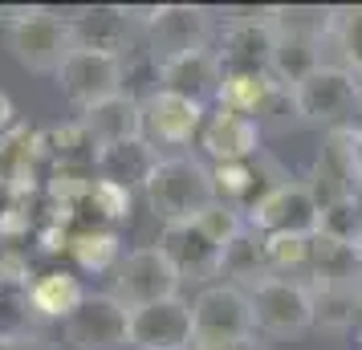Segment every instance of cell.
<instances>
[{
	"label": "cell",
	"instance_id": "cell-15",
	"mask_svg": "<svg viewBox=\"0 0 362 350\" xmlns=\"http://www.w3.org/2000/svg\"><path fill=\"white\" fill-rule=\"evenodd\" d=\"M159 249L167 252L175 273L187 277V281H208L216 273H224V249L199 228L196 220L192 224H167L159 233Z\"/></svg>",
	"mask_w": 362,
	"mask_h": 350
},
{
	"label": "cell",
	"instance_id": "cell-33",
	"mask_svg": "<svg viewBox=\"0 0 362 350\" xmlns=\"http://www.w3.org/2000/svg\"><path fill=\"white\" fill-rule=\"evenodd\" d=\"M33 228V220H29V208L25 204H4L0 208V240H21V236H29Z\"/></svg>",
	"mask_w": 362,
	"mask_h": 350
},
{
	"label": "cell",
	"instance_id": "cell-17",
	"mask_svg": "<svg viewBox=\"0 0 362 350\" xmlns=\"http://www.w3.org/2000/svg\"><path fill=\"white\" fill-rule=\"evenodd\" d=\"M82 127L90 134V143H94V159H98L102 151L139 143L143 139V102L134 98V94H118V98L86 110Z\"/></svg>",
	"mask_w": 362,
	"mask_h": 350
},
{
	"label": "cell",
	"instance_id": "cell-6",
	"mask_svg": "<svg viewBox=\"0 0 362 350\" xmlns=\"http://www.w3.org/2000/svg\"><path fill=\"white\" fill-rule=\"evenodd\" d=\"M122 82H127L122 57L102 53V49H74L69 62L57 69V90H62V98H66L69 106H78L82 115L94 110V106H102V102L118 98V94H127Z\"/></svg>",
	"mask_w": 362,
	"mask_h": 350
},
{
	"label": "cell",
	"instance_id": "cell-24",
	"mask_svg": "<svg viewBox=\"0 0 362 350\" xmlns=\"http://www.w3.org/2000/svg\"><path fill=\"white\" fill-rule=\"evenodd\" d=\"M159 163V155L151 151L147 139H139V143H127V147H115V151H102L94 167L102 171V180H115V184L131 187V184H147L151 167Z\"/></svg>",
	"mask_w": 362,
	"mask_h": 350
},
{
	"label": "cell",
	"instance_id": "cell-29",
	"mask_svg": "<svg viewBox=\"0 0 362 350\" xmlns=\"http://www.w3.org/2000/svg\"><path fill=\"white\" fill-rule=\"evenodd\" d=\"M310 240L313 236H264V261L269 277H297L310 273Z\"/></svg>",
	"mask_w": 362,
	"mask_h": 350
},
{
	"label": "cell",
	"instance_id": "cell-10",
	"mask_svg": "<svg viewBox=\"0 0 362 350\" xmlns=\"http://www.w3.org/2000/svg\"><path fill=\"white\" fill-rule=\"evenodd\" d=\"M143 102V139L151 147H187L192 139H199L208 110L199 102L171 94L163 86H155Z\"/></svg>",
	"mask_w": 362,
	"mask_h": 350
},
{
	"label": "cell",
	"instance_id": "cell-31",
	"mask_svg": "<svg viewBox=\"0 0 362 350\" xmlns=\"http://www.w3.org/2000/svg\"><path fill=\"white\" fill-rule=\"evenodd\" d=\"M196 224H199L208 236H212L220 249H228L232 240H236V236L248 228V216H240V208H232V204H220V200H216L212 208H208V212L196 220Z\"/></svg>",
	"mask_w": 362,
	"mask_h": 350
},
{
	"label": "cell",
	"instance_id": "cell-2",
	"mask_svg": "<svg viewBox=\"0 0 362 350\" xmlns=\"http://www.w3.org/2000/svg\"><path fill=\"white\" fill-rule=\"evenodd\" d=\"M8 49L25 69L57 78V69L78 49V29L69 17L53 8H21L8 21Z\"/></svg>",
	"mask_w": 362,
	"mask_h": 350
},
{
	"label": "cell",
	"instance_id": "cell-1",
	"mask_svg": "<svg viewBox=\"0 0 362 350\" xmlns=\"http://www.w3.org/2000/svg\"><path fill=\"white\" fill-rule=\"evenodd\" d=\"M147 204L151 212L159 216V224H192L199 220L208 208L216 204V184H212V171L192 159V155H167L151 167L147 184Z\"/></svg>",
	"mask_w": 362,
	"mask_h": 350
},
{
	"label": "cell",
	"instance_id": "cell-23",
	"mask_svg": "<svg viewBox=\"0 0 362 350\" xmlns=\"http://www.w3.org/2000/svg\"><path fill=\"white\" fill-rule=\"evenodd\" d=\"M334 21H338V8H317V4H293V8H273L269 13V25H273L277 37L313 41V45H322V37L334 33Z\"/></svg>",
	"mask_w": 362,
	"mask_h": 350
},
{
	"label": "cell",
	"instance_id": "cell-39",
	"mask_svg": "<svg viewBox=\"0 0 362 350\" xmlns=\"http://www.w3.org/2000/svg\"><path fill=\"white\" fill-rule=\"evenodd\" d=\"M354 249H358V261H362V236H358V245H354Z\"/></svg>",
	"mask_w": 362,
	"mask_h": 350
},
{
	"label": "cell",
	"instance_id": "cell-11",
	"mask_svg": "<svg viewBox=\"0 0 362 350\" xmlns=\"http://www.w3.org/2000/svg\"><path fill=\"white\" fill-rule=\"evenodd\" d=\"M127 346L131 350H192L196 346L192 305L180 298H171V301L143 305V310H131Z\"/></svg>",
	"mask_w": 362,
	"mask_h": 350
},
{
	"label": "cell",
	"instance_id": "cell-12",
	"mask_svg": "<svg viewBox=\"0 0 362 350\" xmlns=\"http://www.w3.org/2000/svg\"><path fill=\"white\" fill-rule=\"evenodd\" d=\"M131 330V310L115 293H90L82 310L66 322V342L74 350H122Z\"/></svg>",
	"mask_w": 362,
	"mask_h": 350
},
{
	"label": "cell",
	"instance_id": "cell-19",
	"mask_svg": "<svg viewBox=\"0 0 362 350\" xmlns=\"http://www.w3.org/2000/svg\"><path fill=\"white\" fill-rule=\"evenodd\" d=\"M90 298L86 285L66 273V269H49V273H37L33 285H29V305L33 314L53 317V322H69V317L82 310V301Z\"/></svg>",
	"mask_w": 362,
	"mask_h": 350
},
{
	"label": "cell",
	"instance_id": "cell-4",
	"mask_svg": "<svg viewBox=\"0 0 362 350\" xmlns=\"http://www.w3.org/2000/svg\"><path fill=\"white\" fill-rule=\"evenodd\" d=\"M293 94V115L305 122V127H326V131H342V127H354L350 118L362 110V90L358 78L350 69L338 66H322L313 69L301 86L289 90Z\"/></svg>",
	"mask_w": 362,
	"mask_h": 350
},
{
	"label": "cell",
	"instance_id": "cell-27",
	"mask_svg": "<svg viewBox=\"0 0 362 350\" xmlns=\"http://www.w3.org/2000/svg\"><path fill=\"white\" fill-rule=\"evenodd\" d=\"M313 293V322L342 330L362 310V285H310Z\"/></svg>",
	"mask_w": 362,
	"mask_h": 350
},
{
	"label": "cell",
	"instance_id": "cell-18",
	"mask_svg": "<svg viewBox=\"0 0 362 350\" xmlns=\"http://www.w3.org/2000/svg\"><path fill=\"white\" fill-rule=\"evenodd\" d=\"M155 78L163 90L171 94H183L192 102H204L220 94V82H224V66L216 49H196V53H183V57H171V62H159L155 66Z\"/></svg>",
	"mask_w": 362,
	"mask_h": 350
},
{
	"label": "cell",
	"instance_id": "cell-32",
	"mask_svg": "<svg viewBox=\"0 0 362 350\" xmlns=\"http://www.w3.org/2000/svg\"><path fill=\"white\" fill-rule=\"evenodd\" d=\"M334 37H338V45H342L346 62L362 74V4H358V8H338Z\"/></svg>",
	"mask_w": 362,
	"mask_h": 350
},
{
	"label": "cell",
	"instance_id": "cell-35",
	"mask_svg": "<svg viewBox=\"0 0 362 350\" xmlns=\"http://www.w3.org/2000/svg\"><path fill=\"white\" fill-rule=\"evenodd\" d=\"M69 240H74V233H69L66 224H45V228H37V245H41V252H69Z\"/></svg>",
	"mask_w": 362,
	"mask_h": 350
},
{
	"label": "cell",
	"instance_id": "cell-22",
	"mask_svg": "<svg viewBox=\"0 0 362 350\" xmlns=\"http://www.w3.org/2000/svg\"><path fill=\"white\" fill-rule=\"evenodd\" d=\"M131 17L134 13H127V8H90V13H82V21H74V29H78V49H102V53L122 57Z\"/></svg>",
	"mask_w": 362,
	"mask_h": 350
},
{
	"label": "cell",
	"instance_id": "cell-37",
	"mask_svg": "<svg viewBox=\"0 0 362 350\" xmlns=\"http://www.w3.org/2000/svg\"><path fill=\"white\" fill-rule=\"evenodd\" d=\"M4 187H8V171H4V163H0V196H8Z\"/></svg>",
	"mask_w": 362,
	"mask_h": 350
},
{
	"label": "cell",
	"instance_id": "cell-7",
	"mask_svg": "<svg viewBox=\"0 0 362 350\" xmlns=\"http://www.w3.org/2000/svg\"><path fill=\"white\" fill-rule=\"evenodd\" d=\"M310 192L317 196L322 208L362 196V131L358 127H342V131L326 134L322 155L313 163Z\"/></svg>",
	"mask_w": 362,
	"mask_h": 350
},
{
	"label": "cell",
	"instance_id": "cell-21",
	"mask_svg": "<svg viewBox=\"0 0 362 350\" xmlns=\"http://www.w3.org/2000/svg\"><path fill=\"white\" fill-rule=\"evenodd\" d=\"M212 184H216V200L232 204L240 212H248L269 192V184H261V155L257 159H240V163H216Z\"/></svg>",
	"mask_w": 362,
	"mask_h": 350
},
{
	"label": "cell",
	"instance_id": "cell-28",
	"mask_svg": "<svg viewBox=\"0 0 362 350\" xmlns=\"http://www.w3.org/2000/svg\"><path fill=\"white\" fill-rule=\"evenodd\" d=\"M317 49H322V45H313V41H285V37H277L269 74H273L285 90H293V86H301L310 78L313 69H322V53Z\"/></svg>",
	"mask_w": 362,
	"mask_h": 350
},
{
	"label": "cell",
	"instance_id": "cell-34",
	"mask_svg": "<svg viewBox=\"0 0 362 350\" xmlns=\"http://www.w3.org/2000/svg\"><path fill=\"white\" fill-rule=\"evenodd\" d=\"M29 277H33V273H29V261H25L13 245L0 249V285H25V289H29V285H33Z\"/></svg>",
	"mask_w": 362,
	"mask_h": 350
},
{
	"label": "cell",
	"instance_id": "cell-26",
	"mask_svg": "<svg viewBox=\"0 0 362 350\" xmlns=\"http://www.w3.org/2000/svg\"><path fill=\"white\" fill-rule=\"evenodd\" d=\"M224 273L236 277L240 285L248 289H257V285L269 277V261H264V236L245 228V233L232 240L228 249H224Z\"/></svg>",
	"mask_w": 362,
	"mask_h": 350
},
{
	"label": "cell",
	"instance_id": "cell-16",
	"mask_svg": "<svg viewBox=\"0 0 362 350\" xmlns=\"http://www.w3.org/2000/svg\"><path fill=\"white\" fill-rule=\"evenodd\" d=\"M261 122L257 118L228 110V106H216L212 115L204 118V131H199V147L212 155L216 163H240V159H257L261 155Z\"/></svg>",
	"mask_w": 362,
	"mask_h": 350
},
{
	"label": "cell",
	"instance_id": "cell-40",
	"mask_svg": "<svg viewBox=\"0 0 362 350\" xmlns=\"http://www.w3.org/2000/svg\"><path fill=\"white\" fill-rule=\"evenodd\" d=\"M358 90H362V78H358Z\"/></svg>",
	"mask_w": 362,
	"mask_h": 350
},
{
	"label": "cell",
	"instance_id": "cell-13",
	"mask_svg": "<svg viewBox=\"0 0 362 350\" xmlns=\"http://www.w3.org/2000/svg\"><path fill=\"white\" fill-rule=\"evenodd\" d=\"M269 13L273 8H261V13H245L228 25V33L220 41V66L224 74H269L273 66V49H277V33L269 25Z\"/></svg>",
	"mask_w": 362,
	"mask_h": 350
},
{
	"label": "cell",
	"instance_id": "cell-14",
	"mask_svg": "<svg viewBox=\"0 0 362 350\" xmlns=\"http://www.w3.org/2000/svg\"><path fill=\"white\" fill-rule=\"evenodd\" d=\"M139 21L147 25L155 62H171V57H183V53L208 49V13L204 8L159 4V8H151L147 17H139Z\"/></svg>",
	"mask_w": 362,
	"mask_h": 350
},
{
	"label": "cell",
	"instance_id": "cell-36",
	"mask_svg": "<svg viewBox=\"0 0 362 350\" xmlns=\"http://www.w3.org/2000/svg\"><path fill=\"white\" fill-rule=\"evenodd\" d=\"M13 127H17V106H13V98L0 90V139L13 131Z\"/></svg>",
	"mask_w": 362,
	"mask_h": 350
},
{
	"label": "cell",
	"instance_id": "cell-25",
	"mask_svg": "<svg viewBox=\"0 0 362 350\" xmlns=\"http://www.w3.org/2000/svg\"><path fill=\"white\" fill-rule=\"evenodd\" d=\"M69 257L82 273H110L122 265V240L115 228H78L69 240Z\"/></svg>",
	"mask_w": 362,
	"mask_h": 350
},
{
	"label": "cell",
	"instance_id": "cell-9",
	"mask_svg": "<svg viewBox=\"0 0 362 350\" xmlns=\"http://www.w3.org/2000/svg\"><path fill=\"white\" fill-rule=\"evenodd\" d=\"M248 301H252V322L264 334L289 338V334H301L313 326V293L301 281L264 277L257 289H248Z\"/></svg>",
	"mask_w": 362,
	"mask_h": 350
},
{
	"label": "cell",
	"instance_id": "cell-20",
	"mask_svg": "<svg viewBox=\"0 0 362 350\" xmlns=\"http://www.w3.org/2000/svg\"><path fill=\"white\" fill-rule=\"evenodd\" d=\"M310 277L313 285H362L358 249L317 233L310 240Z\"/></svg>",
	"mask_w": 362,
	"mask_h": 350
},
{
	"label": "cell",
	"instance_id": "cell-30",
	"mask_svg": "<svg viewBox=\"0 0 362 350\" xmlns=\"http://www.w3.org/2000/svg\"><path fill=\"white\" fill-rule=\"evenodd\" d=\"M86 208H94L102 220H110V224H118V220L131 216V187L115 184V180H94V187H90V200H86Z\"/></svg>",
	"mask_w": 362,
	"mask_h": 350
},
{
	"label": "cell",
	"instance_id": "cell-8",
	"mask_svg": "<svg viewBox=\"0 0 362 350\" xmlns=\"http://www.w3.org/2000/svg\"><path fill=\"white\" fill-rule=\"evenodd\" d=\"M180 281L183 277L167 261V252L159 245H147V249L127 252L122 265L115 269V298L127 310H143V305H155V301L180 298Z\"/></svg>",
	"mask_w": 362,
	"mask_h": 350
},
{
	"label": "cell",
	"instance_id": "cell-5",
	"mask_svg": "<svg viewBox=\"0 0 362 350\" xmlns=\"http://www.w3.org/2000/svg\"><path fill=\"white\" fill-rule=\"evenodd\" d=\"M248 228L261 236H317L322 233V204L310 184L281 180L248 208Z\"/></svg>",
	"mask_w": 362,
	"mask_h": 350
},
{
	"label": "cell",
	"instance_id": "cell-38",
	"mask_svg": "<svg viewBox=\"0 0 362 350\" xmlns=\"http://www.w3.org/2000/svg\"><path fill=\"white\" fill-rule=\"evenodd\" d=\"M236 350H261V346H257V342H245V346H236Z\"/></svg>",
	"mask_w": 362,
	"mask_h": 350
},
{
	"label": "cell",
	"instance_id": "cell-3",
	"mask_svg": "<svg viewBox=\"0 0 362 350\" xmlns=\"http://www.w3.org/2000/svg\"><path fill=\"white\" fill-rule=\"evenodd\" d=\"M192 322H196L192 350H236L257 330L252 301L240 285H204L192 301Z\"/></svg>",
	"mask_w": 362,
	"mask_h": 350
}]
</instances>
